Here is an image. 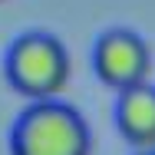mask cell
Masks as SVG:
<instances>
[{
  "label": "cell",
  "mask_w": 155,
  "mask_h": 155,
  "mask_svg": "<svg viewBox=\"0 0 155 155\" xmlns=\"http://www.w3.org/2000/svg\"><path fill=\"white\" fill-rule=\"evenodd\" d=\"M93 135L86 119L60 99L30 102L10 129V155H89Z\"/></svg>",
  "instance_id": "1"
},
{
  "label": "cell",
  "mask_w": 155,
  "mask_h": 155,
  "mask_svg": "<svg viewBox=\"0 0 155 155\" xmlns=\"http://www.w3.org/2000/svg\"><path fill=\"white\" fill-rule=\"evenodd\" d=\"M7 79L27 99H56L69 83V53L53 33L30 30L7 50Z\"/></svg>",
  "instance_id": "2"
},
{
  "label": "cell",
  "mask_w": 155,
  "mask_h": 155,
  "mask_svg": "<svg viewBox=\"0 0 155 155\" xmlns=\"http://www.w3.org/2000/svg\"><path fill=\"white\" fill-rule=\"evenodd\" d=\"M93 66L96 76L109 89H116V93L132 89V86L145 83V76H149V66H152L149 43L129 27H112L96 40Z\"/></svg>",
  "instance_id": "3"
},
{
  "label": "cell",
  "mask_w": 155,
  "mask_h": 155,
  "mask_svg": "<svg viewBox=\"0 0 155 155\" xmlns=\"http://www.w3.org/2000/svg\"><path fill=\"white\" fill-rule=\"evenodd\" d=\"M116 125L135 149H155V86L139 83L119 93Z\"/></svg>",
  "instance_id": "4"
},
{
  "label": "cell",
  "mask_w": 155,
  "mask_h": 155,
  "mask_svg": "<svg viewBox=\"0 0 155 155\" xmlns=\"http://www.w3.org/2000/svg\"><path fill=\"white\" fill-rule=\"evenodd\" d=\"M139 155H155V149H142V152H139Z\"/></svg>",
  "instance_id": "5"
}]
</instances>
